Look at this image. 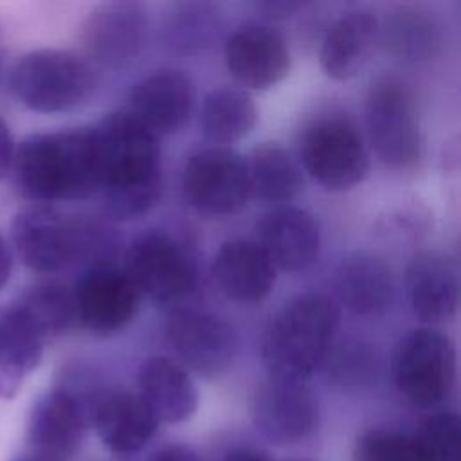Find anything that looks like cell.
I'll list each match as a JSON object with an SVG mask.
<instances>
[{"label": "cell", "instance_id": "obj_1", "mask_svg": "<svg viewBox=\"0 0 461 461\" xmlns=\"http://www.w3.org/2000/svg\"><path fill=\"white\" fill-rule=\"evenodd\" d=\"M92 131L99 162L97 193L108 214L115 220L146 214L162 189L158 137L126 110L106 115Z\"/></svg>", "mask_w": 461, "mask_h": 461}, {"label": "cell", "instance_id": "obj_2", "mask_svg": "<svg viewBox=\"0 0 461 461\" xmlns=\"http://www.w3.org/2000/svg\"><path fill=\"white\" fill-rule=\"evenodd\" d=\"M18 189L31 200L63 202L99 191V162L92 128L27 135L14 151Z\"/></svg>", "mask_w": 461, "mask_h": 461}, {"label": "cell", "instance_id": "obj_3", "mask_svg": "<svg viewBox=\"0 0 461 461\" xmlns=\"http://www.w3.org/2000/svg\"><path fill=\"white\" fill-rule=\"evenodd\" d=\"M11 238L18 258L34 272L52 274L72 263L112 265L117 238L112 229L85 216H67L50 205H29L16 212Z\"/></svg>", "mask_w": 461, "mask_h": 461}, {"label": "cell", "instance_id": "obj_4", "mask_svg": "<svg viewBox=\"0 0 461 461\" xmlns=\"http://www.w3.org/2000/svg\"><path fill=\"white\" fill-rule=\"evenodd\" d=\"M340 310L324 294H303L288 301L268 322L261 339V358L270 378L304 382L322 366Z\"/></svg>", "mask_w": 461, "mask_h": 461}, {"label": "cell", "instance_id": "obj_5", "mask_svg": "<svg viewBox=\"0 0 461 461\" xmlns=\"http://www.w3.org/2000/svg\"><path fill=\"white\" fill-rule=\"evenodd\" d=\"M11 90L32 112L59 113L85 103L97 85L92 65L61 49H38L22 56L11 70Z\"/></svg>", "mask_w": 461, "mask_h": 461}, {"label": "cell", "instance_id": "obj_6", "mask_svg": "<svg viewBox=\"0 0 461 461\" xmlns=\"http://www.w3.org/2000/svg\"><path fill=\"white\" fill-rule=\"evenodd\" d=\"M366 126L378 158L396 169L412 167L421 157V130L412 95L403 81L382 76L366 97Z\"/></svg>", "mask_w": 461, "mask_h": 461}, {"label": "cell", "instance_id": "obj_7", "mask_svg": "<svg viewBox=\"0 0 461 461\" xmlns=\"http://www.w3.org/2000/svg\"><path fill=\"white\" fill-rule=\"evenodd\" d=\"M394 382L400 393L418 407H436L452 391L456 380L454 342L441 331H411L394 355Z\"/></svg>", "mask_w": 461, "mask_h": 461}, {"label": "cell", "instance_id": "obj_8", "mask_svg": "<svg viewBox=\"0 0 461 461\" xmlns=\"http://www.w3.org/2000/svg\"><path fill=\"white\" fill-rule=\"evenodd\" d=\"M124 274L140 295L171 304L196 286V268L185 249L162 230L137 236L124 252Z\"/></svg>", "mask_w": 461, "mask_h": 461}, {"label": "cell", "instance_id": "obj_9", "mask_svg": "<svg viewBox=\"0 0 461 461\" xmlns=\"http://www.w3.org/2000/svg\"><path fill=\"white\" fill-rule=\"evenodd\" d=\"M184 191L191 207L203 216L236 214L252 196L247 160L225 146L200 149L185 164Z\"/></svg>", "mask_w": 461, "mask_h": 461}, {"label": "cell", "instance_id": "obj_10", "mask_svg": "<svg viewBox=\"0 0 461 461\" xmlns=\"http://www.w3.org/2000/svg\"><path fill=\"white\" fill-rule=\"evenodd\" d=\"M304 169L328 191H348L369 171V155L355 126L342 119H322L301 139Z\"/></svg>", "mask_w": 461, "mask_h": 461}, {"label": "cell", "instance_id": "obj_11", "mask_svg": "<svg viewBox=\"0 0 461 461\" xmlns=\"http://www.w3.org/2000/svg\"><path fill=\"white\" fill-rule=\"evenodd\" d=\"M166 337L182 367L202 376H218L234 362L238 339L220 317L198 310H175L166 322Z\"/></svg>", "mask_w": 461, "mask_h": 461}, {"label": "cell", "instance_id": "obj_12", "mask_svg": "<svg viewBox=\"0 0 461 461\" xmlns=\"http://www.w3.org/2000/svg\"><path fill=\"white\" fill-rule=\"evenodd\" d=\"M72 292L77 324L99 337L124 330L139 310V290L113 265L86 268Z\"/></svg>", "mask_w": 461, "mask_h": 461}, {"label": "cell", "instance_id": "obj_13", "mask_svg": "<svg viewBox=\"0 0 461 461\" xmlns=\"http://www.w3.org/2000/svg\"><path fill=\"white\" fill-rule=\"evenodd\" d=\"M146 32L148 14L139 2H106L88 14L83 43L99 65L124 68L140 54Z\"/></svg>", "mask_w": 461, "mask_h": 461}, {"label": "cell", "instance_id": "obj_14", "mask_svg": "<svg viewBox=\"0 0 461 461\" xmlns=\"http://www.w3.org/2000/svg\"><path fill=\"white\" fill-rule=\"evenodd\" d=\"M256 429L276 445L299 443L312 434L319 420L313 393L303 382L270 378L252 400Z\"/></svg>", "mask_w": 461, "mask_h": 461}, {"label": "cell", "instance_id": "obj_15", "mask_svg": "<svg viewBox=\"0 0 461 461\" xmlns=\"http://www.w3.org/2000/svg\"><path fill=\"white\" fill-rule=\"evenodd\" d=\"M225 67L243 86L265 90L279 83L290 68L285 38L267 25H245L234 31L223 49Z\"/></svg>", "mask_w": 461, "mask_h": 461}, {"label": "cell", "instance_id": "obj_16", "mask_svg": "<svg viewBox=\"0 0 461 461\" xmlns=\"http://www.w3.org/2000/svg\"><path fill=\"white\" fill-rule=\"evenodd\" d=\"M256 243L276 268L301 272L310 268L321 252V230L313 216L294 205L268 211L256 225Z\"/></svg>", "mask_w": 461, "mask_h": 461}, {"label": "cell", "instance_id": "obj_17", "mask_svg": "<svg viewBox=\"0 0 461 461\" xmlns=\"http://www.w3.org/2000/svg\"><path fill=\"white\" fill-rule=\"evenodd\" d=\"M194 88L180 70H160L139 81L128 101V113L155 137L180 130L191 115Z\"/></svg>", "mask_w": 461, "mask_h": 461}, {"label": "cell", "instance_id": "obj_18", "mask_svg": "<svg viewBox=\"0 0 461 461\" xmlns=\"http://www.w3.org/2000/svg\"><path fill=\"white\" fill-rule=\"evenodd\" d=\"M86 427H90L86 409L63 387H56L34 403L29 439L49 461H67L77 452Z\"/></svg>", "mask_w": 461, "mask_h": 461}, {"label": "cell", "instance_id": "obj_19", "mask_svg": "<svg viewBox=\"0 0 461 461\" xmlns=\"http://www.w3.org/2000/svg\"><path fill=\"white\" fill-rule=\"evenodd\" d=\"M276 272L277 268L252 240L225 241L212 261L218 288L240 303L265 299L276 285Z\"/></svg>", "mask_w": 461, "mask_h": 461}, {"label": "cell", "instance_id": "obj_20", "mask_svg": "<svg viewBox=\"0 0 461 461\" xmlns=\"http://www.w3.org/2000/svg\"><path fill=\"white\" fill-rule=\"evenodd\" d=\"M139 398L160 423L189 420L198 407V391L178 362L167 357H151L137 373Z\"/></svg>", "mask_w": 461, "mask_h": 461}, {"label": "cell", "instance_id": "obj_21", "mask_svg": "<svg viewBox=\"0 0 461 461\" xmlns=\"http://www.w3.org/2000/svg\"><path fill=\"white\" fill-rule=\"evenodd\" d=\"M407 297L416 317L447 322L457 312L459 281L452 263L438 252H420L407 267Z\"/></svg>", "mask_w": 461, "mask_h": 461}, {"label": "cell", "instance_id": "obj_22", "mask_svg": "<svg viewBox=\"0 0 461 461\" xmlns=\"http://www.w3.org/2000/svg\"><path fill=\"white\" fill-rule=\"evenodd\" d=\"M92 425L110 450L130 454L149 441L158 421L139 394L117 389L106 391L101 398L92 414Z\"/></svg>", "mask_w": 461, "mask_h": 461}, {"label": "cell", "instance_id": "obj_23", "mask_svg": "<svg viewBox=\"0 0 461 461\" xmlns=\"http://www.w3.org/2000/svg\"><path fill=\"white\" fill-rule=\"evenodd\" d=\"M378 38L373 13L358 9L340 16L326 32L321 45V67L326 76L346 81L367 63Z\"/></svg>", "mask_w": 461, "mask_h": 461}, {"label": "cell", "instance_id": "obj_24", "mask_svg": "<svg viewBox=\"0 0 461 461\" xmlns=\"http://www.w3.org/2000/svg\"><path fill=\"white\" fill-rule=\"evenodd\" d=\"M45 342L14 303L0 306V400L16 396L23 380L40 366Z\"/></svg>", "mask_w": 461, "mask_h": 461}, {"label": "cell", "instance_id": "obj_25", "mask_svg": "<svg viewBox=\"0 0 461 461\" xmlns=\"http://www.w3.org/2000/svg\"><path fill=\"white\" fill-rule=\"evenodd\" d=\"M340 303L358 315L384 313L394 295L391 268L369 252L346 256L335 274Z\"/></svg>", "mask_w": 461, "mask_h": 461}, {"label": "cell", "instance_id": "obj_26", "mask_svg": "<svg viewBox=\"0 0 461 461\" xmlns=\"http://www.w3.org/2000/svg\"><path fill=\"white\" fill-rule=\"evenodd\" d=\"M258 122L254 99L240 88H212L202 104L200 126L214 144H234L245 139Z\"/></svg>", "mask_w": 461, "mask_h": 461}, {"label": "cell", "instance_id": "obj_27", "mask_svg": "<svg viewBox=\"0 0 461 461\" xmlns=\"http://www.w3.org/2000/svg\"><path fill=\"white\" fill-rule=\"evenodd\" d=\"M250 194L263 202H290L303 189V175L292 155L277 144L258 146L247 160Z\"/></svg>", "mask_w": 461, "mask_h": 461}, {"label": "cell", "instance_id": "obj_28", "mask_svg": "<svg viewBox=\"0 0 461 461\" xmlns=\"http://www.w3.org/2000/svg\"><path fill=\"white\" fill-rule=\"evenodd\" d=\"M36 326L43 339H54L77 324L74 292L70 286L50 281L29 288L14 303Z\"/></svg>", "mask_w": 461, "mask_h": 461}, {"label": "cell", "instance_id": "obj_29", "mask_svg": "<svg viewBox=\"0 0 461 461\" xmlns=\"http://www.w3.org/2000/svg\"><path fill=\"white\" fill-rule=\"evenodd\" d=\"M218 31V13L209 4H182L169 14L166 34L171 47L182 52L203 50Z\"/></svg>", "mask_w": 461, "mask_h": 461}, {"label": "cell", "instance_id": "obj_30", "mask_svg": "<svg viewBox=\"0 0 461 461\" xmlns=\"http://www.w3.org/2000/svg\"><path fill=\"white\" fill-rule=\"evenodd\" d=\"M421 461H459L461 423L456 412H436L425 418L412 436Z\"/></svg>", "mask_w": 461, "mask_h": 461}, {"label": "cell", "instance_id": "obj_31", "mask_svg": "<svg viewBox=\"0 0 461 461\" xmlns=\"http://www.w3.org/2000/svg\"><path fill=\"white\" fill-rule=\"evenodd\" d=\"M330 376L342 385H360L376 375V353L360 340L331 344L324 362Z\"/></svg>", "mask_w": 461, "mask_h": 461}, {"label": "cell", "instance_id": "obj_32", "mask_svg": "<svg viewBox=\"0 0 461 461\" xmlns=\"http://www.w3.org/2000/svg\"><path fill=\"white\" fill-rule=\"evenodd\" d=\"M387 45L405 59H420L427 56L434 45V29L429 20L418 13H400L385 29Z\"/></svg>", "mask_w": 461, "mask_h": 461}, {"label": "cell", "instance_id": "obj_33", "mask_svg": "<svg viewBox=\"0 0 461 461\" xmlns=\"http://www.w3.org/2000/svg\"><path fill=\"white\" fill-rule=\"evenodd\" d=\"M355 461H421L412 436L373 429L364 432L353 450Z\"/></svg>", "mask_w": 461, "mask_h": 461}, {"label": "cell", "instance_id": "obj_34", "mask_svg": "<svg viewBox=\"0 0 461 461\" xmlns=\"http://www.w3.org/2000/svg\"><path fill=\"white\" fill-rule=\"evenodd\" d=\"M14 151H16V146H14L11 128L0 115V180L5 178L9 169L13 167Z\"/></svg>", "mask_w": 461, "mask_h": 461}, {"label": "cell", "instance_id": "obj_35", "mask_svg": "<svg viewBox=\"0 0 461 461\" xmlns=\"http://www.w3.org/2000/svg\"><path fill=\"white\" fill-rule=\"evenodd\" d=\"M151 461H202L194 450L184 445H171L157 452Z\"/></svg>", "mask_w": 461, "mask_h": 461}, {"label": "cell", "instance_id": "obj_36", "mask_svg": "<svg viewBox=\"0 0 461 461\" xmlns=\"http://www.w3.org/2000/svg\"><path fill=\"white\" fill-rule=\"evenodd\" d=\"M11 274H13V252L5 238L0 234V290L9 283Z\"/></svg>", "mask_w": 461, "mask_h": 461}, {"label": "cell", "instance_id": "obj_37", "mask_svg": "<svg viewBox=\"0 0 461 461\" xmlns=\"http://www.w3.org/2000/svg\"><path fill=\"white\" fill-rule=\"evenodd\" d=\"M223 461H270L263 452L252 450V448H238L227 454Z\"/></svg>", "mask_w": 461, "mask_h": 461}, {"label": "cell", "instance_id": "obj_38", "mask_svg": "<svg viewBox=\"0 0 461 461\" xmlns=\"http://www.w3.org/2000/svg\"><path fill=\"white\" fill-rule=\"evenodd\" d=\"M301 5L303 4H295V2H268V4H261V9H267L268 13H274L276 16H283L292 11H297Z\"/></svg>", "mask_w": 461, "mask_h": 461}, {"label": "cell", "instance_id": "obj_39", "mask_svg": "<svg viewBox=\"0 0 461 461\" xmlns=\"http://www.w3.org/2000/svg\"><path fill=\"white\" fill-rule=\"evenodd\" d=\"M285 461H312V459H306V457H294V459H285Z\"/></svg>", "mask_w": 461, "mask_h": 461}, {"label": "cell", "instance_id": "obj_40", "mask_svg": "<svg viewBox=\"0 0 461 461\" xmlns=\"http://www.w3.org/2000/svg\"><path fill=\"white\" fill-rule=\"evenodd\" d=\"M0 65H2V40H0Z\"/></svg>", "mask_w": 461, "mask_h": 461}]
</instances>
